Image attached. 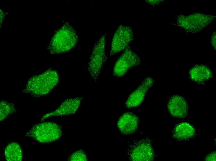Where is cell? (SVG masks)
Masks as SVG:
<instances>
[{
  "instance_id": "17",
  "label": "cell",
  "mask_w": 216,
  "mask_h": 161,
  "mask_svg": "<svg viewBox=\"0 0 216 161\" xmlns=\"http://www.w3.org/2000/svg\"><path fill=\"white\" fill-rule=\"evenodd\" d=\"M88 159L86 154L82 150L74 152L68 159L69 161H87Z\"/></svg>"
},
{
  "instance_id": "2",
  "label": "cell",
  "mask_w": 216,
  "mask_h": 161,
  "mask_svg": "<svg viewBox=\"0 0 216 161\" xmlns=\"http://www.w3.org/2000/svg\"><path fill=\"white\" fill-rule=\"evenodd\" d=\"M78 41L75 30L68 23L66 22L55 31L47 49L51 54L65 53L74 48Z\"/></svg>"
},
{
  "instance_id": "16",
  "label": "cell",
  "mask_w": 216,
  "mask_h": 161,
  "mask_svg": "<svg viewBox=\"0 0 216 161\" xmlns=\"http://www.w3.org/2000/svg\"><path fill=\"white\" fill-rule=\"evenodd\" d=\"M0 122L11 114L16 112L14 105L4 100L0 102Z\"/></svg>"
},
{
  "instance_id": "21",
  "label": "cell",
  "mask_w": 216,
  "mask_h": 161,
  "mask_svg": "<svg viewBox=\"0 0 216 161\" xmlns=\"http://www.w3.org/2000/svg\"><path fill=\"white\" fill-rule=\"evenodd\" d=\"M0 11H0L1 21H2L3 20V19L4 16V13L2 14V11H1V10H0Z\"/></svg>"
},
{
  "instance_id": "12",
  "label": "cell",
  "mask_w": 216,
  "mask_h": 161,
  "mask_svg": "<svg viewBox=\"0 0 216 161\" xmlns=\"http://www.w3.org/2000/svg\"><path fill=\"white\" fill-rule=\"evenodd\" d=\"M138 118L130 112L124 113L117 122L118 128L123 134H129L135 132L138 126Z\"/></svg>"
},
{
  "instance_id": "10",
  "label": "cell",
  "mask_w": 216,
  "mask_h": 161,
  "mask_svg": "<svg viewBox=\"0 0 216 161\" xmlns=\"http://www.w3.org/2000/svg\"><path fill=\"white\" fill-rule=\"evenodd\" d=\"M153 82L154 80L150 77H146L130 95L125 103L126 107L131 108L139 106L144 100L147 90L152 85Z\"/></svg>"
},
{
  "instance_id": "1",
  "label": "cell",
  "mask_w": 216,
  "mask_h": 161,
  "mask_svg": "<svg viewBox=\"0 0 216 161\" xmlns=\"http://www.w3.org/2000/svg\"><path fill=\"white\" fill-rule=\"evenodd\" d=\"M59 81V76L55 70L48 69L41 74L33 76L28 81L23 92L35 97L47 95Z\"/></svg>"
},
{
  "instance_id": "7",
  "label": "cell",
  "mask_w": 216,
  "mask_h": 161,
  "mask_svg": "<svg viewBox=\"0 0 216 161\" xmlns=\"http://www.w3.org/2000/svg\"><path fill=\"white\" fill-rule=\"evenodd\" d=\"M128 155L132 161H152L155 154L150 142L148 140H141L134 142L129 146Z\"/></svg>"
},
{
  "instance_id": "3",
  "label": "cell",
  "mask_w": 216,
  "mask_h": 161,
  "mask_svg": "<svg viewBox=\"0 0 216 161\" xmlns=\"http://www.w3.org/2000/svg\"><path fill=\"white\" fill-rule=\"evenodd\" d=\"M61 127L52 122H43L33 126L28 131L26 137L32 138L41 143L54 141L62 136Z\"/></svg>"
},
{
  "instance_id": "18",
  "label": "cell",
  "mask_w": 216,
  "mask_h": 161,
  "mask_svg": "<svg viewBox=\"0 0 216 161\" xmlns=\"http://www.w3.org/2000/svg\"><path fill=\"white\" fill-rule=\"evenodd\" d=\"M205 161H216V152L214 151L207 155L205 160Z\"/></svg>"
},
{
  "instance_id": "5",
  "label": "cell",
  "mask_w": 216,
  "mask_h": 161,
  "mask_svg": "<svg viewBox=\"0 0 216 161\" xmlns=\"http://www.w3.org/2000/svg\"><path fill=\"white\" fill-rule=\"evenodd\" d=\"M106 44L105 34L94 45L88 67L89 75L92 79H97L98 78L101 68L106 60Z\"/></svg>"
},
{
  "instance_id": "4",
  "label": "cell",
  "mask_w": 216,
  "mask_h": 161,
  "mask_svg": "<svg viewBox=\"0 0 216 161\" xmlns=\"http://www.w3.org/2000/svg\"><path fill=\"white\" fill-rule=\"evenodd\" d=\"M213 15L196 13L188 15H181L177 20L178 26L188 32H197L204 28L215 18Z\"/></svg>"
},
{
  "instance_id": "20",
  "label": "cell",
  "mask_w": 216,
  "mask_h": 161,
  "mask_svg": "<svg viewBox=\"0 0 216 161\" xmlns=\"http://www.w3.org/2000/svg\"><path fill=\"white\" fill-rule=\"evenodd\" d=\"M146 2L149 4L154 5L159 4L162 0H146Z\"/></svg>"
},
{
  "instance_id": "9",
  "label": "cell",
  "mask_w": 216,
  "mask_h": 161,
  "mask_svg": "<svg viewBox=\"0 0 216 161\" xmlns=\"http://www.w3.org/2000/svg\"><path fill=\"white\" fill-rule=\"evenodd\" d=\"M83 98L77 97L65 100L55 110L44 115L41 120L43 121L52 116L69 115L75 113L79 107Z\"/></svg>"
},
{
  "instance_id": "6",
  "label": "cell",
  "mask_w": 216,
  "mask_h": 161,
  "mask_svg": "<svg viewBox=\"0 0 216 161\" xmlns=\"http://www.w3.org/2000/svg\"><path fill=\"white\" fill-rule=\"evenodd\" d=\"M140 63L139 57L128 46L115 63L113 75L117 77H122L131 68L140 64Z\"/></svg>"
},
{
  "instance_id": "11",
  "label": "cell",
  "mask_w": 216,
  "mask_h": 161,
  "mask_svg": "<svg viewBox=\"0 0 216 161\" xmlns=\"http://www.w3.org/2000/svg\"><path fill=\"white\" fill-rule=\"evenodd\" d=\"M167 107L170 114L174 117L183 118L187 115V102L181 96L176 95L172 96L169 100Z\"/></svg>"
},
{
  "instance_id": "14",
  "label": "cell",
  "mask_w": 216,
  "mask_h": 161,
  "mask_svg": "<svg viewBox=\"0 0 216 161\" xmlns=\"http://www.w3.org/2000/svg\"><path fill=\"white\" fill-rule=\"evenodd\" d=\"M189 74L192 81L200 84L205 83L213 76L209 68L204 65H195L191 69Z\"/></svg>"
},
{
  "instance_id": "8",
  "label": "cell",
  "mask_w": 216,
  "mask_h": 161,
  "mask_svg": "<svg viewBox=\"0 0 216 161\" xmlns=\"http://www.w3.org/2000/svg\"><path fill=\"white\" fill-rule=\"evenodd\" d=\"M133 38V33L129 26L121 25L116 30L112 38L110 56L123 50Z\"/></svg>"
},
{
  "instance_id": "19",
  "label": "cell",
  "mask_w": 216,
  "mask_h": 161,
  "mask_svg": "<svg viewBox=\"0 0 216 161\" xmlns=\"http://www.w3.org/2000/svg\"><path fill=\"white\" fill-rule=\"evenodd\" d=\"M216 32H214L211 37V43L212 46L216 50Z\"/></svg>"
},
{
  "instance_id": "13",
  "label": "cell",
  "mask_w": 216,
  "mask_h": 161,
  "mask_svg": "<svg viewBox=\"0 0 216 161\" xmlns=\"http://www.w3.org/2000/svg\"><path fill=\"white\" fill-rule=\"evenodd\" d=\"M195 135L194 127L190 124L184 122L179 124L174 128L173 137L178 141H186L192 138Z\"/></svg>"
},
{
  "instance_id": "15",
  "label": "cell",
  "mask_w": 216,
  "mask_h": 161,
  "mask_svg": "<svg viewBox=\"0 0 216 161\" xmlns=\"http://www.w3.org/2000/svg\"><path fill=\"white\" fill-rule=\"evenodd\" d=\"M4 157L8 161H21L23 158V153L20 146L17 143H9L6 147L4 151Z\"/></svg>"
}]
</instances>
